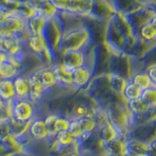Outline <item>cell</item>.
Wrapping results in <instances>:
<instances>
[{"instance_id":"4fadbf2b","label":"cell","mask_w":156,"mask_h":156,"mask_svg":"<svg viewBox=\"0 0 156 156\" xmlns=\"http://www.w3.org/2000/svg\"><path fill=\"white\" fill-rule=\"evenodd\" d=\"M110 2L115 13L121 15H128L144 6L138 0H110Z\"/></svg>"},{"instance_id":"cb8c5ba5","label":"cell","mask_w":156,"mask_h":156,"mask_svg":"<svg viewBox=\"0 0 156 156\" xmlns=\"http://www.w3.org/2000/svg\"><path fill=\"white\" fill-rule=\"evenodd\" d=\"M61 156H82V155L77 152H74V151H66V152L62 153Z\"/></svg>"},{"instance_id":"e0dca14e","label":"cell","mask_w":156,"mask_h":156,"mask_svg":"<svg viewBox=\"0 0 156 156\" xmlns=\"http://www.w3.org/2000/svg\"><path fill=\"white\" fill-rule=\"evenodd\" d=\"M70 117L68 116L66 112H62L58 110V114L56 117V120L54 122L53 125V130H52V135H56L61 132L68 131L70 124Z\"/></svg>"},{"instance_id":"4316f807","label":"cell","mask_w":156,"mask_h":156,"mask_svg":"<svg viewBox=\"0 0 156 156\" xmlns=\"http://www.w3.org/2000/svg\"><path fill=\"white\" fill-rule=\"evenodd\" d=\"M153 2H154V4L156 5V0H153Z\"/></svg>"},{"instance_id":"30bf717a","label":"cell","mask_w":156,"mask_h":156,"mask_svg":"<svg viewBox=\"0 0 156 156\" xmlns=\"http://www.w3.org/2000/svg\"><path fill=\"white\" fill-rule=\"evenodd\" d=\"M22 66L15 62L11 58L7 57L0 63V79H14L21 73H24Z\"/></svg>"},{"instance_id":"3957f363","label":"cell","mask_w":156,"mask_h":156,"mask_svg":"<svg viewBox=\"0 0 156 156\" xmlns=\"http://www.w3.org/2000/svg\"><path fill=\"white\" fill-rule=\"evenodd\" d=\"M39 69H40V66L27 72L29 83H30L27 100L33 102L34 105L40 106L44 101L50 96V93L44 88L42 83L39 80Z\"/></svg>"},{"instance_id":"7a4b0ae2","label":"cell","mask_w":156,"mask_h":156,"mask_svg":"<svg viewBox=\"0 0 156 156\" xmlns=\"http://www.w3.org/2000/svg\"><path fill=\"white\" fill-rule=\"evenodd\" d=\"M92 50L93 48L87 50L63 51L58 55V62L68 69L74 70L92 61Z\"/></svg>"},{"instance_id":"52a82bcc","label":"cell","mask_w":156,"mask_h":156,"mask_svg":"<svg viewBox=\"0 0 156 156\" xmlns=\"http://www.w3.org/2000/svg\"><path fill=\"white\" fill-rule=\"evenodd\" d=\"M51 67L56 76L58 90L71 91L74 93L72 86V70L68 69L60 62L54 63Z\"/></svg>"},{"instance_id":"5b68a950","label":"cell","mask_w":156,"mask_h":156,"mask_svg":"<svg viewBox=\"0 0 156 156\" xmlns=\"http://www.w3.org/2000/svg\"><path fill=\"white\" fill-rule=\"evenodd\" d=\"M27 31V21L18 14H11L0 24V37H22Z\"/></svg>"},{"instance_id":"ffe728a7","label":"cell","mask_w":156,"mask_h":156,"mask_svg":"<svg viewBox=\"0 0 156 156\" xmlns=\"http://www.w3.org/2000/svg\"><path fill=\"white\" fill-rule=\"evenodd\" d=\"M140 100L147 105L149 108L156 107V87L151 86L145 90H143Z\"/></svg>"},{"instance_id":"d6986e66","label":"cell","mask_w":156,"mask_h":156,"mask_svg":"<svg viewBox=\"0 0 156 156\" xmlns=\"http://www.w3.org/2000/svg\"><path fill=\"white\" fill-rule=\"evenodd\" d=\"M38 14H40L47 20H52L57 18L60 12L58 11L51 1H44L38 3Z\"/></svg>"},{"instance_id":"d4e9b609","label":"cell","mask_w":156,"mask_h":156,"mask_svg":"<svg viewBox=\"0 0 156 156\" xmlns=\"http://www.w3.org/2000/svg\"><path fill=\"white\" fill-rule=\"evenodd\" d=\"M7 57H8V56H7V54L5 53L3 50H1V49H0V63H1Z\"/></svg>"},{"instance_id":"9c48e42d","label":"cell","mask_w":156,"mask_h":156,"mask_svg":"<svg viewBox=\"0 0 156 156\" xmlns=\"http://www.w3.org/2000/svg\"><path fill=\"white\" fill-rule=\"evenodd\" d=\"M0 49L7 54L8 57H14L24 50H27V44L22 41L18 36L1 37Z\"/></svg>"},{"instance_id":"44dd1931","label":"cell","mask_w":156,"mask_h":156,"mask_svg":"<svg viewBox=\"0 0 156 156\" xmlns=\"http://www.w3.org/2000/svg\"><path fill=\"white\" fill-rule=\"evenodd\" d=\"M145 71L149 76V79L151 81V84L153 87H156V62L150 63V65L146 66Z\"/></svg>"},{"instance_id":"ac0fdd59","label":"cell","mask_w":156,"mask_h":156,"mask_svg":"<svg viewBox=\"0 0 156 156\" xmlns=\"http://www.w3.org/2000/svg\"><path fill=\"white\" fill-rule=\"evenodd\" d=\"M141 92H143V90L140 87L135 85L130 79H128L123 89V92H122V99L126 102L138 100L141 96Z\"/></svg>"},{"instance_id":"277c9868","label":"cell","mask_w":156,"mask_h":156,"mask_svg":"<svg viewBox=\"0 0 156 156\" xmlns=\"http://www.w3.org/2000/svg\"><path fill=\"white\" fill-rule=\"evenodd\" d=\"M95 77L93 62L72 70V86L74 93H84Z\"/></svg>"},{"instance_id":"8992f818","label":"cell","mask_w":156,"mask_h":156,"mask_svg":"<svg viewBox=\"0 0 156 156\" xmlns=\"http://www.w3.org/2000/svg\"><path fill=\"white\" fill-rule=\"evenodd\" d=\"M27 135L33 143H46L52 136L49 132L47 125L45 124L42 114L38 115L28 124Z\"/></svg>"},{"instance_id":"5bb4252c","label":"cell","mask_w":156,"mask_h":156,"mask_svg":"<svg viewBox=\"0 0 156 156\" xmlns=\"http://www.w3.org/2000/svg\"><path fill=\"white\" fill-rule=\"evenodd\" d=\"M48 20L46 18L37 14L27 21V30L30 35H43Z\"/></svg>"},{"instance_id":"484cf974","label":"cell","mask_w":156,"mask_h":156,"mask_svg":"<svg viewBox=\"0 0 156 156\" xmlns=\"http://www.w3.org/2000/svg\"><path fill=\"white\" fill-rule=\"evenodd\" d=\"M11 0H0V8H5Z\"/></svg>"},{"instance_id":"6da1fadb","label":"cell","mask_w":156,"mask_h":156,"mask_svg":"<svg viewBox=\"0 0 156 156\" xmlns=\"http://www.w3.org/2000/svg\"><path fill=\"white\" fill-rule=\"evenodd\" d=\"M40 114V106L27 99H15L10 104V119L29 123Z\"/></svg>"},{"instance_id":"9a60e30c","label":"cell","mask_w":156,"mask_h":156,"mask_svg":"<svg viewBox=\"0 0 156 156\" xmlns=\"http://www.w3.org/2000/svg\"><path fill=\"white\" fill-rule=\"evenodd\" d=\"M17 14L26 21L31 19L38 14V2L34 0H21Z\"/></svg>"},{"instance_id":"7402d4cb","label":"cell","mask_w":156,"mask_h":156,"mask_svg":"<svg viewBox=\"0 0 156 156\" xmlns=\"http://www.w3.org/2000/svg\"><path fill=\"white\" fill-rule=\"evenodd\" d=\"M148 156H156V135L148 140Z\"/></svg>"},{"instance_id":"2e32d148","label":"cell","mask_w":156,"mask_h":156,"mask_svg":"<svg viewBox=\"0 0 156 156\" xmlns=\"http://www.w3.org/2000/svg\"><path fill=\"white\" fill-rule=\"evenodd\" d=\"M0 99L10 102L16 99L12 79H0Z\"/></svg>"},{"instance_id":"8fae6325","label":"cell","mask_w":156,"mask_h":156,"mask_svg":"<svg viewBox=\"0 0 156 156\" xmlns=\"http://www.w3.org/2000/svg\"><path fill=\"white\" fill-rule=\"evenodd\" d=\"M39 80L42 83L44 88L50 93V95L54 91L58 90L56 76L54 74V71L51 66H45L40 65L39 69Z\"/></svg>"},{"instance_id":"603a6c76","label":"cell","mask_w":156,"mask_h":156,"mask_svg":"<svg viewBox=\"0 0 156 156\" xmlns=\"http://www.w3.org/2000/svg\"><path fill=\"white\" fill-rule=\"evenodd\" d=\"M11 14L12 13L8 12L7 10H5L4 8H0V24L3 23L5 22V20H6Z\"/></svg>"},{"instance_id":"7c38bea8","label":"cell","mask_w":156,"mask_h":156,"mask_svg":"<svg viewBox=\"0 0 156 156\" xmlns=\"http://www.w3.org/2000/svg\"><path fill=\"white\" fill-rule=\"evenodd\" d=\"M16 99H27L29 93V78L27 72L21 73L13 79Z\"/></svg>"},{"instance_id":"ba28073f","label":"cell","mask_w":156,"mask_h":156,"mask_svg":"<svg viewBox=\"0 0 156 156\" xmlns=\"http://www.w3.org/2000/svg\"><path fill=\"white\" fill-rule=\"evenodd\" d=\"M94 0H69L66 14L78 18H91Z\"/></svg>"}]
</instances>
